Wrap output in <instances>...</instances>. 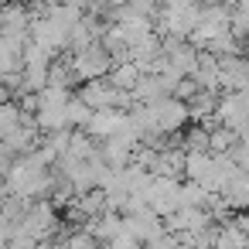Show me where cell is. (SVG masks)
Instances as JSON below:
<instances>
[{
    "mask_svg": "<svg viewBox=\"0 0 249 249\" xmlns=\"http://www.w3.org/2000/svg\"><path fill=\"white\" fill-rule=\"evenodd\" d=\"M235 143H239V137H235L229 126H215V130H208V154H212V157L229 154Z\"/></svg>",
    "mask_w": 249,
    "mask_h": 249,
    "instance_id": "obj_5",
    "label": "cell"
},
{
    "mask_svg": "<svg viewBox=\"0 0 249 249\" xmlns=\"http://www.w3.org/2000/svg\"><path fill=\"white\" fill-rule=\"evenodd\" d=\"M7 249H38V239H31L28 232H21V229H18V232L11 235V242H7Z\"/></svg>",
    "mask_w": 249,
    "mask_h": 249,
    "instance_id": "obj_8",
    "label": "cell"
},
{
    "mask_svg": "<svg viewBox=\"0 0 249 249\" xmlns=\"http://www.w3.org/2000/svg\"><path fill=\"white\" fill-rule=\"evenodd\" d=\"M89 120H92V109H89L79 96H72L69 106H65V123H69V130H86Z\"/></svg>",
    "mask_w": 249,
    "mask_h": 249,
    "instance_id": "obj_6",
    "label": "cell"
},
{
    "mask_svg": "<svg viewBox=\"0 0 249 249\" xmlns=\"http://www.w3.org/2000/svg\"><path fill=\"white\" fill-rule=\"evenodd\" d=\"M140 65H133V62H123V65H113V72L106 75V82L113 86V89H120V92H133V86L140 82Z\"/></svg>",
    "mask_w": 249,
    "mask_h": 249,
    "instance_id": "obj_4",
    "label": "cell"
},
{
    "mask_svg": "<svg viewBox=\"0 0 249 249\" xmlns=\"http://www.w3.org/2000/svg\"><path fill=\"white\" fill-rule=\"evenodd\" d=\"M198 96V86H195V79H181L178 86H174V99L178 103H191Z\"/></svg>",
    "mask_w": 249,
    "mask_h": 249,
    "instance_id": "obj_7",
    "label": "cell"
},
{
    "mask_svg": "<svg viewBox=\"0 0 249 249\" xmlns=\"http://www.w3.org/2000/svg\"><path fill=\"white\" fill-rule=\"evenodd\" d=\"M120 123H123V113L120 109H103V113H92V120H89V126L82 133L92 137L96 143H103V140H109L120 130Z\"/></svg>",
    "mask_w": 249,
    "mask_h": 249,
    "instance_id": "obj_2",
    "label": "cell"
},
{
    "mask_svg": "<svg viewBox=\"0 0 249 249\" xmlns=\"http://www.w3.org/2000/svg\"><path fill=\"white\" fill-rule=\"evenodd\" d=\"M0 184H4V174H0Z\"/></svg>",
    "mask_w": 249,
    "mask_h": 249,
    "instance_id": "obj_10",
    "label": "cell"
},
{
    "mask_svg": "<svg viewBox=\"0 0 249 249\" xmlns=\"http://www.w3.org/2000/svg\"><path fill=\"white\" fill-rule=\"evenodd\" d=\"M69 69H72V75L79 79V82H92V79H106L109 72H113V58L103 52V45L96 41V45H89V48H82V52H72L69 55Z\"/></svg>",
    "mask_w": 249,
    "mask_h": 249,
    "instance_id": "obj_1",
    "label": "cell"
},
{
    "mask_svg": "<svg viewBox=\"0 0 249 249\" xmlns=\"http://www.w3.org/2000/svg\"><path fill=\"white\" fill-rule=\"evenodd\" d=\"M242 41H246V45H249V35H246V38H242Z\"/></svg>",
    "mask_w": 249,
    "mask_h": 249,
    "instance_id": "obj_9",
    "label": "cell"
},
{
    "mask_svg": "<svg viewBox=\"0 0 249 249\" xmlns=\"http://www.w3.org/2000/svg\"><path fill=\"white\" fill-rule=\"evenodd\" d=\"M222 201L229 205V212H249V178L235 171L232 181L222 191Z\"/></svg>",
    "mask_w": 249,
    "mask_h": 249,
    "instance_id": "obj_3",
    "label": "cell"
}]
</instances>
